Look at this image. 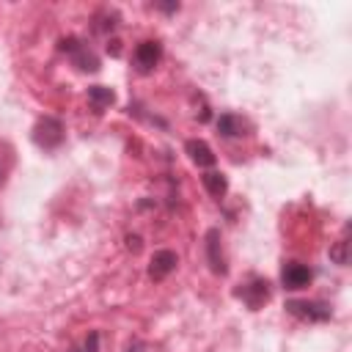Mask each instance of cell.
Masks as SVG:
<instances>
[{
	"label": "cell",
	"instance_id": "cell-2",
	"mask_svg": "<svg viewBox=\"0 0 352 352\" xmlns=\"http://www.w3.org/2000/svg\"><path fill=\"white\" fill-rule=\"evenodd\" d=\"M280 280H283L286 289H305L311 283V270L300 261H286L283 272H280Z\"/></svg>",
	"mask_w": 352,
	"mask_h": 352
},
{
	"label": "cell",
	"instance_id": "cell-1",
	"mask_svg": "<svg viewBox=\"0 0 352 352\" xmlns=\"http://www.w3.org/2000/svg\"><path fill=\"white\" fill-rule=\"evenodd\" d=\"M33 138H36L38 146L55 148V146L63 140V126H60L58 118H41V121L36 124V129H33Z\"/></svg>",
	"mask_w": 352,
	"mask_h": 352
},
{
	"label": "cell",
	"instance_id": "cell-9",
	"mask_svg": "<svg viewBox=\"0 0 352 352\" xmlns=\"http://www.w3.org/2000/svg\"><path fill=\"white\" fill-rule=\"evenodd\" d=\"M201 182H204V187H206V192H209L212 198H223V195H226V190H228L226 176H223V173H217V170H206V173L201 176Z\"/></svg>",
	"mask_w": 352,
	"mask_h": 352
},
{
	"label": "cell",
	"instance_id": "cell-4",
	"mask_svg": "<svg viewBox=\"0 0 352 352\" xmlns=\"http://www.w3.org/2000/svg\"><path fill=\"white\" fill-rule=\"evenodd\" d=\"M286 311L294 314V316H300V319H308V322H319V319H327V316H330V311H327L324 305H319V302H305V300H292V302H286Z\"/></svg>",
	"mask_w": 352,
	"mask_h": 352
},
{
	"label": "cell",
	"instance_id": "cell-11",
	"mask_svg": "<svg viewBox=\"0 0 352 352\" xmlns=\"http://www.w3.org/2000/svg\"><path fill=\"white\" fill-rule=\"evenodd\" d=\"M330 258H333L336 264H346V261H349V239H346V236H341V239L330 248Z\"/></svg>",
	"mask_w": 352,
	"mask_h": 352
},
{
	"label": "cell",
	"instance_id": "cell-5",
	"mask_svg": "<svg viewBox=\"0 0 352 352\" xmlns=\"http://www.w3.org/2000/svg\"><path fill=\"white\" fill-rule=\"evenodd\" d=\"M206 253H209L212 272L226 275V258H223V248H220V231H217V228H209V231H206Z\"/></svg>",
	"mask_w": 352,
	"mask_h": 352
},
{
	"label": "cell",
	"instance_id": "cell-7",
	"mask_svg": "<svg viewBox=\"0 0 352 352\" xmlns=\"http://www.w3.org/2000/svg\"><path fill=\"white\" fill-rule=\"evenodd\" d=\"M63 50H72L74 52V63L82 69V72H96L99 69V58L91 52V50H85V47H80L74 38H69V41H63Z\"/></svg>",
	"mask_w": 352,
	"mask_h": 352
},
{
	"label": "cell",
	"instance_id": "cell-13",
	"mask_svg": "<svg viewBox=\"0 0 352 352\" xmlns=\"http://www.w3.org/2000/svg\"><path fill=\"white\" fill-rule=\"evenodd\" d=\"M96 346H99V333H91L85 341V352H96Z\"/></svg>",
	"mask_w": 352,
	"mask_h": 352
},
{
	"label": "cell",
	"instance_id": "cell-3",
	"mask_svg": "<svg viewBox=\"0 0 352 352\" xmlns=\"http://www.w3.org/2000/svg\"><path fill=\"white\" fill-rule=\"evenodd\" d=\"M176 264H179V256H176L173 250H157V253L151 256L148 275H151L154 280H162V278H168V275L176 270Z\"/></svg>",
	"mask_w": 352,
	"mask_h": 352
},
{
	"label": "cell",
	"instance_id": "cell-10",
	"mask_svg": "<svg viewBox=\"0 0 352 352\" xmlns=\"http://www.w3.org/2000/svg\"><path fill=\"white\" fill-rule=\"evenodd\" d=\"M88 99H91V104L96 110H102V107H110L116 102V94L110 88H104V85H91L88 88Z\"/></svg>",
	"mask_w": 352,
	"mask_h": 352
},
{
	"label": "cell",
	"instance_id": "cell-6",
	"mask_svg": "<svg viewBox=\"0 0 352 352\" xmlns=\"http://www.w3.org/2000/svg\"><path fill=\"white\" fill-rule=\"evenodd\" d=\"M160 55H162V50H160V44H157V41H143V44L135 50V63H138V69H140V72H148V69H154V66H157Z\"/></svg>",
	"mask_w": 352,
	"mask_h": 352
},
{
	"label": "cell",
	"instance_id": "cell-8",
	"mask_svg": "<svg viewBox=\"0 0 352 352\" xmlns=\"http://www.w3.org/2000/svg\"><path fill=\"white\" fill-rule=\"evenodd\" d=\"M187 154H190V160L198 165V168H212L214 165V151L209 148V143H204V140H187Z\"/></svg>",
	"mask_w": 352,
	"mask_h": 352
},
{
	"label": "cell",
	"instance_id": "cell-14",
	"mask_svg": "<svg viewBox=\"0 0 352 352\" xmlns=\"http://www.w3.org/2000/svg\"><path fill=\"white\" fill-rule=\"evenodd\" d=\"M126 248L138 253V250H140V236H126Z\"/></svg>",
	"mask_w": 352,
	"mask_h": 352
},
{
	"label": "cell",
	"instance_id": "cell-12",
	"mask_svg": "<svg viewBox=\"0 0 352 352\" xmlns=\"http://www.w3.org/2000/svg\"><path fill=\"white\" fill-rule=\"evenodd\" d=\"M217 126H220V132H223V135H228V138H231V135H242V132H239V129H242V124H239L234 116H220Z\"/></svg>",
	"mask_w": 352,
	"mask_h": 352
}]
</instances>
